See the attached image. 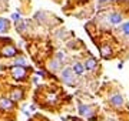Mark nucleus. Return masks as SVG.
<instances>
[{"mask_svg":"<svg viewBox=\"0 0 129 121\" xmlns=\"http://www.w3.org/2000/svg\"><path fill=\"white\" fill-rule=\"evenodd\" d=\"M62 80H63L64 84L68 86H73L75 84V73L72 68H64L62 71Z\"/></svg>","mask_w":129,"mask_h":121,"instance_id":"1","label":"nucleus"},{"mask_svg":"<svg viewBox=\"0 0 129 121\" xmlns=\"http://www.w3.org/2000/svg\"><path fill=\"white\" fill-rule=\"evenodd\" d=\"M26 71H27V68H26L24 66H16V67L12 68V74H13L14 78L22 80V78L26 77Z\"/></svg>","mask_w":129,"mask_h":121,"instance_id":"2","label":"nucleus"},{"mask_svg":"<svg viewBox=\"0 0 129 121\" xmlns=\"http://www.w3.org/2000/svg\"><path fill=\"white\" fill-rule=\"evenodd\" d=\"M16 53H17V50H16V47L14 46H6L2 48V54L6 57H14L16 56Z\"/></svg>","mask_w":129,"mask_h":121,"instance_id":"3","label":"nucleus"},{"mask_svg":"<svg viewBox=\"0 0 129 121\" xmlns=\"http://www.w3.org/2000/svg\"><path fill=\"white\" fill-rule=\"evenodd\" d=\"M79 111H80V114H82V116H86L88 118H92V116H93L92 108L89 107V106H82V104H80V107H79Z\"/></svg>","mask_w":129,"mask_h":121,"instance_id":"4","label":"nucleus"},{"mask_svg":"<svg viewBox=\"0 0 129 121\" xmlns=\"http://www.w3.org/2000/svg\"><path fill=\"white\" fill-rule=\"evenodd\" d=\"M111 104H113V106H122L123 104V97L120 96V94H115V96H112L111 97Z\"/></svg>","mask_w":129,"mask_h":121,"instance_id":"5","label":"nucleus"},{"mask_svg":"<svg viewBox=\"0 0 129 121\" xmlns=\"http://www.w3.org/2000/svg\"><path fill=\"white\" fill-rule=\"evenodd\" d=\"M109 22L112 24H119L122 22V16L119 13H111L109 14Z\"/></svg>","mask_w":129,"mask_h":121,"instance_id":"6","label":"nucleus"},{"mask_svg":"<svg viewBox=\"0 0 129 121\" xmlns=\"http://www.w3.org/2000/svg\"><path fill=\"white\" fill-rule=\"evenodd\" d=\"M83 66H85V68H86V70H93V68L96 67V60L90 57V58H88V60L85 61V64H83Z\"/></svg>","mask_w":129,"mask_h":121,"instance_id":"7","label":"nucleus"},{"mask_svg":"<svg viewBox=\"0 0 129 121\" xmlns=\"http://www.w3.org/2000/svg\"><path fill=\"white\" fill-rule=\"evenodd\" d=\"M0 107L5 108V110H9V108H12V107H13V104H12V100L0 98Z\"/></svg>","mask_w":129,"mask_h":121,"instance_id":"8","label":"nucleus"},{"mask_svg":"<svg viewBox=\"0 0 129 121\" xmlns=\"http://www.w3.org/2000/svg\"><path fill=\"white\" fill-rule=\"evenodd\" d=\"M22 97H23L22 90H13L12 91V101H19V100H22Z\"/></svg>","mask_w":129,"mask_h":121,"instance_id":"9","label":"nucleus"},{"mask_svg":"<svg viewBox=\"0 0 129 121\" xmlns=\"http://www.w3.org/2000/svg\"><path fill=\"white\" fill-rule=\"evenodd\" d=\"M83 70H85V66H83V64H80V63H78V61L73 64V71L76 73V74L80 76L83 73Z\"/></svg>","mask_w":129,"mask_h":121,"instance_id":"10","label":"nucleus"},{"mask_svg":"<svg viewBox=\"0 0 129 121\" xmlns=\"http://www.w3.org/2000/svg\"><path fill=\"white\" fill-rule=\"evenodd\" d=\"M7 28H9V23H7V20L0 19V33L7 32Z\"/></svg>","mask_w":129,"mask_h":121,"instance_id":"11","label":"nucleus"},{"mask_svg":"<svg viewBox=\"0 0 129 121\" xmlns=\"http://www.w3.org/2000/svg\"><path fill=\"white\" fill-rule=\"evenodd\" d=\"M60 64H62V63H60L59 60H53V61H50V66H49V67H50V70L57 71L60 68Z\"/></svg>","mask_w":129,"mask_h":121,"instance_id":"12","label":"nucleus"},{"mask_svg":"<svg viewBox=\"0 0 129 121\" xmlns=\"http://www.w3.org/2000/svg\"><path fill=\"white\" fill-rule=\"evenodd\" d=\"M101 53L103 57H109L111 56V48H109V46H102L101 47Z\"/></svg>","mask_w":129,"mask_h":121,"instance_id":"13","label":"nucleus"},{"mask_svg":"<svg viewBox=\"0 0 129 121\" xmlns=\"http://www.w3.org/2000/svg\"><path fill=\"white\" fill-rule=\"evenodd\" d=\"M122 32H123V34L129 36V23H125L123 26H122Z\"/></svg>","mask_w":129,"mask_h":121,"instance_id":"14","label":"nucleus"},{"mask_svg":"<svg viewBox=\"0 0 129 121\" xmlns=\"http://www.w3.org/2000/svg\"><path fill=\"white\" fill-rule=\"evenodd\" d=\"M56 57H57L56 60H59L60 63H62V61L64 60V54H63V53H57V56H56Z\"/></svg>","mask_w":129,"mask_h":121,"instance_id":"15","label":"nucleus"},{"mask_svg":"<svg viewBox=\"0 0 129 121\" xmlns=\"http://www.w3.org/2000/svg\"><path fill=\"white\" fill-rule=\"evenodd\" d=\"M16 66H24V58H17L16 60Z\"/></svg>","mask_w":129,"mask_h":121,"instance_id":"16","label":"nucleus"},{"mask_svg":"<svg viewBox=\"0 0 129 121\" xmlns=\"http://www.w3.org/2000/svg\"><path fill=\"white\" fill-rule=\"evenodd\" d=\"M12 17H13V19L16 20V22H19V19H20V16H19V14H13Z\"/></svg>","mask_w":129,"mask_h":121,"instance_id":"17","label":"nucleus"},{"mask_svg":"<svg viewBox=\"0 0 129 121\" xmlns=\"http://www.w3.org/2000/svg\"><path fill=\"white\" fill-rule=\"evenodd\" d=\"M108 121H113V120H108Z\"/></svg>","mask_w":129,"mask_h":121,"instance_id":"18","label":"nucleus"}]
</instances>
